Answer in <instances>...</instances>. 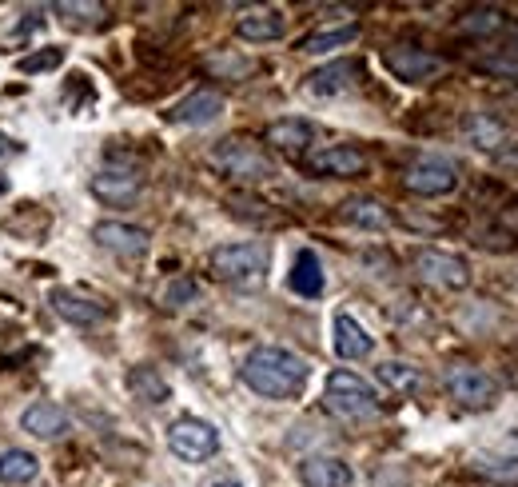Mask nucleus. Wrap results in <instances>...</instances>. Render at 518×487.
<instances>
[{
  "label": "nucleus",
  "instance_id": "nucleus-28",
  "mask_svg": "<svg viewBox=\"0 0 518 487\" xmlns=\"http://www.w3.org/2000/svg\"><path fill=\"white\" fill-rule=\"evenodd\" d=\"M503 24H507L503 8H491V4H483V8H471V12L459 20V28H463V32H471V36H491V32H499Z\"/></svg>",
  "mask_w": 518,
  "mask_h": 487
},
{
  "label": "nucleus",
  "instance_id": "nucleus-8",
  "mask_svg": "<svg viewBox=\"0 0 518 487\" xmlns=\"http://www.w3.org/2000/svg\"><path fill=\"white\" fill-rule=\"evenodd\" d=\"M383 64H387L403 84H427V80H435V76L447 72V60H443V56L423 52V48H411V44L387 48V52H383Z\"/></svg>",
  "mask_w": 518,
  "mask_h": 487
},
{
  "label": "nucleus",
  "instance_id": "nucleus-12",
  "mask_svg": "<svg viewBox=\"0 0 518 487\" xmlns=\"http://www.w3.org/2000/svg\"><path fill=\"white\" fill-rule=\"evenodd\" d=\"M307 168L315 172V176H359V172H367V156L359 152V148H351V144H331V148H319V152H311L307 156Z\"/></svg>",
  "mask_w": 518,
  "mask_h": 487
},
{
  "label": "nucleus",
  "instance_id": "nucleus-29",
  "mask_svg": "<svg viewBox=\"0 0 518 487\" xmlns=\"http://www.w3.org/2000/svg\"><path fill=\"white\" fill-rule=\"evenodd\" d=\"M379 380L391 388V392H415L419 388V368H411V364H403V360H387V364H379Z\"/></svg>",
  "mask_w": 518,
  "mask_h": 487
},
{
  "label": "nucleus",
  "instance_id": "nucleus-10",
  "mask_svg": "<svg viewBox=\"0 0 518 487\" xmlns=\"http://www.w3.org/2000/svg\"><path fill=\"white\" fill-rule=\"evenodd\" d=\"M92 240L116 256H144L148 252V228H136V224H124V220H100L92 228Z\"/></svg>",
  "mask_w": 518,
  "mask_h": 487
},
{
  "label": "nucleus",
  "instance_id": "nucleus-19",
  "mask_svg": "<svg viewBox=\"0 0 518 487\" xmlns=\"http://www.w3.org/2000/svg\"><path fill=\"white\" fill-rule=\"evenodd\" d=\"M463 132H467V140H471L479 152H499V148H507V140H511L507 124H503L499 116H491V112H471V116L463 120Z\"/></svg>",
  "mask_w": 518,
  "mask_h": 487
},
{
  "label": "nucleus",
  "instance_id": "nucleus-31",
  "mask_svg": "<svg viewBox=\"0 0 518 487\" xmlns=\"http://www.w3.org/2000/svg\"><path fill=\"white\" fill-rule=\"evenodd\" d=\"M60 64H64V48H40L36 56H20V60H16V68H20L24 76L48 72V68H60Z\"/></svg>",
  "mask_w": 518,
  "mask_h": 487
},
{
  "label": "nucleus",
  "instance_id": "nucleus-16",
  "mask_svg": "<svg viewBox=\"0 0 518 487\" xmlns=\"http://www.w3.org/2000/svg\"><path fill=\"white\" fill-rule=\"evenodd\" d=\"M92 196H100L104 204H132L140 196V176L132 168H108L92 176Z\"/></svg>",
  "mask_w": 518,
  "mask_h": 487
},
{
  "label": "nucleus",
  "instance_id": "nucleus-35",
  "mask_svg": "<svg viewBox=\"0 0 518 487\" xmlns=\"http://www.w3.org/2000/svg\"><path fill=\"white\" fill-rule=\"evenodd\" d=\"M511 44H515V52H518V24L511 28Z\"/></svg>",
  "mask_w": 518,
  "mask_h": 487
},
{
  "label": "nucleus",
  "instance_id": "nucleus-13",
  "mask_svg": "<svg viewBox=\"0 0 518 487\" xmlns=\"http://www.w3.org/2000/svg\"><path fill=\"white\" fill-rule=\"evenodd\" d=\"M220 112H224V96H220L216 88H200V92L184 96V100H180V104L168 112V120H172V124L200 128V124H212Z\"/></svg>",
  "mask_w": 518,
  "mask_h": 487
},
{
  "label": "nucleus",
  "instance_id": "nucleus-18",
  "mask_svg": "<svg viewBox=\"0 0 518 487\" xmlns=\"http://www.w3.org/2000/svg\"><path fill=\"white\" fill-rule=\"evenodd\" d=\"M299 480H303V487H351L355 484L351 468H347L343 460H335V456H311V460H303V464H299Z\"/></svg>",
  "mask_w": 518,
  "mask_h": 487
},
{
  "label": "nucleus",
  "instance_id": "nucleus-23",
  "mask_svg": "<svg viewBox=\"0 0 518 487\" xmlns=\"http://www.w3.org/2000/svg\"><path fill=\"white\" fill-rule=\"evenodd\" d=\"M128 392L140 400V404H164L168 396H172V388H168V380L156 372V368H148V364H136L132 372H128Z\"/></svg>",
  "mask_w": 518,
  "mask_h": 487
},
{
  "label": "nucleus",
  "instance_id": "nucleus-15",
  "mask_svg": "<svg viewBox=\"0 0 518 487\" xmlns=\"http://www.w3.org/2000/svg\"><path fill=\"white\" fill-rule=\"evenodd\" d=\"M20 428L28 432V436H36V440H60V436H68V412L60 408V404H48V400H40V404H32L24 416H20Z\"/></svg>",
  "mask_w": 518,
  "mask_h": 487
},
{
  "label": "nucleus",
  "instance_id": "nucleus-34",
  "mask_svg": "<svg viewBox=\"0 0 518 487\" xmlns=\"http://www.w3.org/2000/svg\"><path fill=\"white\" fill-rule=\"evenodd\" d=\"M8 152H12V140H8L4 132H0V156H8Z\"/></svg>",
  "mask_w": 518,
  "mask_h": 487
},
{
  "label": "nucleus",
  "instance_id": "nucleus-4",
  "mask_svg": "<svg viewBox=\"0 0 518 487\" xmlns=\"http://www.w3.org/2000/svg\"><path fill=\"white\" fill-rule=\"evenodd\" d=\"M212 276L224 284H256L267 272V248L263 244H224L212 252Z\"/></svg>",
  "mask_w": 518,
  "mask_h": 487
},
{
  "label": "nucleus",
  "instance_id": "nucleus-5",
  "mask_svg": "<svg viewBox=\"0 0 518 487\" xmlns=\"http://www.w3.org/2000/svg\"><path fill=\"white\" fill-rule=\"evenodd\" d=\"M168 448L176 460L184 464H204L220 452V432L208 424V420H196V416H180L172 428H168Z\"/></svg>",
  "mask_w": 518,
  "mask_h": 487
},
{
  "label": "nucleus",
  "instance_id": "nucleus-37",
  "mask_svg": "<svg viewBox=\"0 0 518 487\" xmlns=\"http://www.w3.org/2000/svg\"><path fill=\"white\" fill-rule=\"evenodd\" d=\"M212 487H240V484H232V480H224V484H212Z\"/></svg>",
  "mask_w": 518,
  "mask_h": 487
},
{
  "label": "nucleus",
  "instance_id": "nucleus-27",
  "mask_svg": "<svg viewBox=\"0 0 518 487\" xmlns=\"http://www.w3.org/2000/svg\"><path fill=\"white\" fill-rule=\"evenodd\" d=\"M355 36H359V24L323 28V32H311V36H303V40H299V52H311V56H319V52H335V48H347Z\"/></svg>",
  "mask_w": 518,
  "mask_h": 487
},
{
  "label": "nucleus",
  "instance_id": "nucleus-3",
  "mask_svg": "<svg viewBox=\"0 0 518 487\" xmlns=\"http://www.w3.org/2000/svg\"><path fill=\"white\" fill-rule=\"evenodd\" d=\"M208 160H212V168H216V172H224V176H232V180H267V176H275L271 156H267L259 144L240 140V136H232V140L216 144Z\"/></svg>",
  "mask_w": 518,
  "mask_h": 487
},
{
  "label": "nucleus",
  "instance_id": "nucleus-26",
  "mask_svg": "<svg viewBox=\"0 0 518 487\" xmlns=\"http://www.w3.org/2000/svg\"><path fill=\"white\" fill-rule=\"evenodd\" d=\"M471 472L495 480V487H515L518 484V460L515 456H495V452H475L471 456Z\"/></svg>",
  "mask_w": 518,
  "mask_h": 487
},
{
  "label": "nucleus",
  "instance_id": "nucleus-21",
  "mask_svg": "<svg viewBox=\"0 0 518 487\" xmlns=\"http://www.w3.org/2000/svg\"><path fill=\"white\" fill-rule=\"evenodd\" d=\"M287 284H291V292L303 296V300H315V296L323 292V264H319V256H315L311 248H303V252L295 256Z\"/></svg>",
  "mask_w": 518,
  "mask_h": 487
},
{
  "label": "nucleus",
  "instance_id": "nucleus-33",
  "mask_svg": "<svg viewBox=\"0 0 518 487\" xmlns=\"http://www.w3.org/2000/svg\"><path fill=\"white\" fill-rule=\"evenodd\" d=\"M479 68H483V72H503V76H515L518 60H511V56H499V60H479Z\"/></svg>",
  "mask_w": 518,
  "mask_h": 487
},
{
  "label": "nucleus",
  "instance_id": "nucleus-9",
  "mask_svg": "<svg viewBox=\"0 0 518 487\" xmlns=\"http://www.w3.org/2000/svg\"><path fill=\"white\" fill-rule=\"evenodd\" d=\"M403 184H407V192H415V196H447V192L459 188V172H455V164H447V160L423 156V160H415V164L407 168Z\"/></svg>",
  "mask_w": 518,
  "mask_h": 487
},
{
  "label": "nucleus",
  "instance_id": "nucleus-36",
  "mask_svg": "<svg viewBox=\"0 0 518 487\" xmlns=\"http://www.w3.org/2000/svg\"><path fill=\"white\" fill-rule=\"evenodd\" d=\"M4 192H8V180H4V176H0V196H4Z\"/></svg>",
  "mask_w": 518,
  "mask_h": 487
},
{
  "label": "nucleus",
  "instance_id": "nucleus-25",
  "mask_svg": "<svg viewBox=\"0 0 518 487\" xmlns=\"http://www.w3.org/2000/svg\"><path fill=\"white\" fill-rule=\"evenodd\" d=\"M339 216L347 220V224H355V228H367V232H383V228H391V216H387V208L379 204V200H347L343 208H339Z\"/></svg>",
  "mask_w": 518,
  "mask_h": 487
},
{
  "label": "nucleus",
  "instance_id": "nucleus-30",
  "mask_svg": "<svg viewBox=\"0 0 518 487\" xmlns=\"http://www.w3.org/2000/svg\"><path fill=\"white\" fill-rule=\"evenodd\" d=\"M68 24H92V20H100L104 16V4H92V0H84V4H76V0H60V4H52Z\"/></svg>",
  "mask_w": 518,
  "mask_h": 487
},
{
  "label": "nucleus",
  "instance_id": "nucleus-20",
  "mask_svg": "<svg viewBox=\"0 0 518 487\" xmlns=\"http://www.w3.org/2000/svg\"><path fill=\"white\" fill-rule=\"evenodd\" d=\"M236 32H240V40H248V44H271V40H283L287 20H283V12H275V8H256V12L240 16Z\"/></svg>",
  "mask_w": 518,
  "mask_h": 487
},
{
  "label": "nucleus",
  "instance_id": "nucleus-11",
  "mask_svg": "<svg viewBox=\"0 0 518 487\" xmlns=\"http://www.w3.org/2000/svg\"><path fill=\"white\" fill-rule=\"evenodd\" d=\"M48 304H52V312H56L60 320H68V324H76V328H92V324L108 320V308H104V304H96L92 296H80V292H72V288H52V292H48Z\"/></svg>",
  "mask_w": 518,
  "mask_h": 487
},
{
  "label": "nucleus",
  "instance_id": "nucleus-32",
  "mask_svg": "<svg viewBox=\"0 0 518 487\" xmlns=\"http://www.w3.org/2000/svg\"><path fill=\"white\" fill-rule=\"evenodd\" d=\"M188 300H196V284H192L188 276H180L176 284H168V292H164V304H168V308H180V304H188Z\"/></svg>",
  "mask_w": 518,
  "mask_h": 487
},
{
  "label": "nucleus",
  "instance_id": "nucleus-7",
  "mask_svg": "<svg viewBox=\"0 0 518 487\" xmlns=\"http://www.w3.org/2000/svg\"><path fill=\"white\" fill-rule=\"evenodd\" d=\"M415 272L435 284V288H447V292H459L471 284V264L455 252H443V248H419L415 252Z\"/></svg>",
  "mask_w": 518,
  "mask_h": 487
},
{
  "label": "nucleus",
  "instance_id": "nucleus-14",
  "mask_svg": "<svg viewBox=\"0 0 518 487\" xmlns=\"http://www.w3.org/2000/svg\"><path fill=\"white\" fill-rule=\"evenodd\" d=\"M331 344H335V356H339V360H363V356H371V348H375V340L367 336V328H363L355 316H347V312L335 316V324H331Z\"/></svg>",
  "mask_w": 518,
  "mask_h": 487
},
{
  "label": "nucleus",
  "instance_id": "nucleus-24",
  "mask_svg": "<svg viewBox=\"0 0 518 487\" xmlns=\"http://www.w3.org/2000/svg\"><path fill=\"white\" fill-rule=\"evenodd\" d=\"M36 476H40V460H36L32 452H24V448H8V452L0 456V484L20 487V484H32Z\"/></svg>",
  "mask_w": 518,
  "mask_h": 487
},
{
  "label": "nucleus",
  "instance_id": "nucleus-6",
  "mask_svg": "<svg viewBox=\"0 0 518 487\" xmlns=\"http://www.w3.org/2000/svg\"><path fill=\"white\" fill-rule=\"evenodd\" d=\"M447 392H451V400H459L463 408H475V412H487L499 404V380L471 364H455L447 372Z\"/></svg>",
  "mask_w": 518,
  "mask_h": 487
},
{
  "label": "nucleus",
  "instance_id": "nucleus-2",
  "mask_svg": "<svg viewBox=\"0 0 518 487\" xmlns=\"http://www.w3.org/2000/svg\"><path fill=\"white\" fill-rule=\"evenodd\" d=\"M323 404H327L335 416H343V420H363V416H371V412H375L379 396H375V388H371L367 380H359L355 372L335 368V372L327 376Z\"/></svg>",
  "mask_w": 518,
  "mask_h": 487
},
{
  "label": "nucleus",
  "instance_id": "nucleus-17",
  "mask_svg": "<svg viewBox=\"0 0 518 487\" xmlns=\"http://www.w3.org/2000/svg\"><path fill=\"white\" fill-rule=\"evenodd\" d=\"M355 76H359V64H355V60H335V64L315 68L303 88H307L311 96H339V92H347V88L355 84Z\"/></svg>",
  "mask_w": 518,
  "mask_h": 487
},
{
  "label": "nucleus",
  "instance_id": "nucleus-22",
  "mask_svg": "<svg viewBox=\"0 0 518 487\" xmlns=\"http://www.w3.org/2000/svg\"><path fill=\"white\" fill-rule=\"evenodd\" d=\"M315 140V128L299 116H283L275 124H267V144L271 148H283V152H303L307 144Z\"/></svg>",
  "mask_w": 518,
  "mask_h": 487
},
{
  "label": "nucleus",
  "instance_id": "nucleus-1",
  "mask_svg": "<svg viewBox=\"0 0 518 487\" xmlns=\"http://www.w3.org/2000/svg\"><path fill=\"white\" fill-rule=\"evenodd\" d=\"M307 376H311L307 360L287 348H275V344L252 348L240 368V380L263 400H295L307 388Z\"/></svg>",
  "mask_w": 518,
  "mask_h": 487
}]
</instances>
